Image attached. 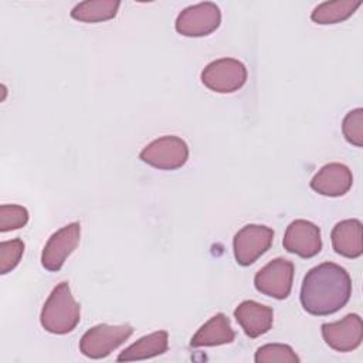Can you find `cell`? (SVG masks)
Listing matches in <instances>:
<instances>
[{
	"instance_id": "6da1fadb",
	"label": "cell",
	"mask_w": 363,
	"mask_h": 363,
	"mask_svg": "<svg viewBox=\"0 0 363 363\" xmlns=\"http://www.w3.org/2000/svg\"><path fill=\"white\" fill-rule=\"evenodd\" d=\"M350 295L352 279L347 271L335 262H323L306 272L299 299L308 313L326 316L342 309Z\"/></svg>"
},
{
	"instance_id": "7a4b0ae2",
	"label": "cell",
	"mask_w": 363,
	"mask_h": 363,
	"mask_svg": "<svg viewBox=\"0 0 363 363\" xmlns=\"http://www.w3.org/2000/svg\"><path fill=\"white\" fill-rule=\"evenodd\" d=\"M81 319L79 303L71 295L68 282L58 284L45 301L40 322L41 326L54 335H65L72 332Z\"/></svg>"
},
{
	"instance_id": "3957f363",
	"label": "cell",
	"mask_w": 363,
	"mask_h": 363,
	"mask_svg": "<svg viewBox=\"0 0 363 363\" xmlns=\"http://www.w3.org/2000/svg\"><path fill=\"white\" fill-rule=\"evenodd\" d=\"M132 333L133 329L130 325H96L82 335L79 352L89 359L106 357L129 339Z\"/></svg>"
},
{
	"instance_id": "277c9868",
	"label": "cell",
	"mask_w": 363,
	"mask_h": 363,
	"mask_svg": "<svg viewBox=\"0 0 363 363\" xmlns=\"http://www.w3.org/2000/svg\"><path fill=\"white\" fill-rule=\"evenodd\" d=\"M139 159L160 170H174L187 162L189 146L179 136H162L146 145L139 153Z\"/></svg>"
},
{
	"instance_id": "5b68a950",
	"label": "cell",
	"mask_w": 363,
	"mask_h": 363,
	"mask_svg": "<svg viewBox=\"0 0 363 363\" xmlns=\"http://www.w3.org/2000/svg\"><path fill=\"white\" fill-rule=\"evenodd\" d=\"M247 81L245 65L235 58H220L201 72V82L211 91L218 94H230L238 91Z\"/></svg>"
},
{
	"instance_id": "8992f818",
	"label": "cell",
	"mask_w": 363,
	"mask_h": 363,
	"mask_svg": "<svg viewBox=\"0 0 363 363\" xmlns=\"http://www.w3.org/2000/svg\"><path fill=\"white\" fill-rule=\"evenodd\" d=\"M221 13L211 1L186 7L176 18V31L184 37H204L218 28Z\"/></svg>"
},
{
	"instance_id": "52a82bcc",
	"label": "cell",
	"mask_w": 363,
	"mask_h": 363,
	"mask_svg": "<svg viewBox=\"0 0 363 363\" xmlns=\"http://www.w3.org/2000/svg\"><path fill=\"white\" fill-rule=\"evenodd\" d=\"M274 240V230L267 225L247 224L234 235V257L235 261L248 267L265 254Z\"/></svg>"
},
{
	"instance_id": "ba28073f",
	"label": "cell",
	"mask_w": 363,
	"mask_h": 363,
	"mask_svg": "<svg viewBox=\"0 0 363 363\" xmlns=\"http://www.w3.org/2000/svg\"><path fill=\"white\" fill-rule=\"evenodd\" d=\"M295 267L285 258H275L262 267L254 277V285L258 292L275 298L285 299L291 294Z\"/></svg>"
},
{
	"instance_id": "9c48e42d",
	"label": "cell",
	"mask_w": 363,
	"mask_h": 363,
	"mask_svg": "<svg viewBox=\"0 0 363 363\" xmlns=\"http://www.w3.org/2000/svg\"><path fill=\"white\" fill-rule=\"evenodd\" d=\"M81 237L79 223H69L65 227L55 231L44 245L41 254V265L47 271H60L65 259L77 248Z\"/></svg>"
},
{
	"instance_id": "30bf717a",
	"label": "cell",
	"mask_w": 363,
	"mask_h": 363,
	"mask_svg": "<svg viewBox=\"0 0 363 363\" xmlns=\"http://www.w3.org/2000/svg\"><path fill=\"white\" fill-rule=\"evenodd\" d=\"M320 329L326 345L336 352H352L363 340L362 318L357 313H349L337 322L323 323Z\"/></svg>"
},
{
	"instance_id": "8fae6325",
	"label": "cell",
	"mask_w": 363,
	"mask_h": 363,
	"mask_svg": "<svg viewBox=\"0 0 363 363\" xmlns=\"http://www.w3.org/2000/svg\"><path fill=\"white\" fill-rule=\"evenodd\" d=\"M282 245L291 254L312 258L322 250L320 230L308 220H295L286 227Z\"/></svg>"
},
{
	"instance_id": "7c38bea8",
	"label": "cell",
	"mask_w": 363,
	"mask_h": 363,
	"mask_svg": "<svg viewBox=\"0 0 363 363\" xmlns=\"http://www.w3.org/2000/svg\"><path fill=\"white\" fill-rule=\"evenodd\" d=\"M353 184L352 170L342 163H328L312 177L311 187L326 197L346 194Z\"/></svg>"
},
{
	"instance_id": "4fadbf2b",
	"label": "cell",
	"mask_w": 363,
	"mask_h": 363,
	"mask_svg": "<svg viewBox=\"0 0 363 363\" xmlns=\"http://www.w3.org/2000/svg\"><path fill=\"white\" fill-rule=\"evenodd\" d=\"M234 318L242 328L244 333L248 337L255 339L272 328L274 311L272 308L255 301H244L235 308Z\"/></svg>"
},
{
	"instance_id": "5bb4252c",
	"label": "cell",
	"mask_w": 363,
	"mask_h": 363,
	"mask_svg": "<svg viewBox=\"0 0 363 363\" xmlns=\"http://www.w3.org/2000/svg\"><path fill=\"white\" fill-rule=\"evenodd\" d=\"M335 252L346 258H359L363 254L362 223L349 218L337 223L330 234Z\"/></svg>"
},
{
	"instance_id": "9a60e30c",
	"label": "cell",
	"mask_w": 363,
	"mask_h": 363,
	"mask_svg": "<svg viewBox=\"0 0 363 363\" xmlns=\"http://www.w3.org/2000/svg\"><path fill=\"white\" fill-rule=\"evenodd\" d=\"M235 339V332L231 328L230 319L224 313H216L211 316L191 337V347L203 346H220L231 343Z\"/></svg>"
},
{
	"instance_id": "2e32d148",
	"label": "cell",
	"mask_w": 363,
	"mask_h": 363,
	"mask_svg": "<svg viewBox=\"0 0 363 363\" xmlns=\"http://www.w3.org/2000/svg\"><path fill=\"white\" fill-rule=\"evenodd\" d=\"M169 346V335L166 330H157L150 335H146L128 346L118 356V362H130V360H143L150 359L159 354H163Z\"/></svg>"
},
{
	"instance_id": "e0dca14e",
	"label": "cell",
	"mask_w": 363,
	"mask_h": 363,
	"mask_svg": "<svg viewBox=\"0 0 363 363\" xmlns=\"http://www.w3.org/2000/svg\"><path fill=\"white\" fill-rule=\"evenodd\" d=\"M119 6L118 0H88L78 3L71 10V17L82 23H101L113 18Z\"/></svg>"
},
{
	"instance_id": "ac0fdd59",
	"label": "cell",
	"mask_w": 363,
	"mask_h": 363,
	"mask_svg": "<svg viewBox=\"0 0 363 363\" xmlns=\"http://www.w3.org/2000/svg\"><path fill=\"white\" fill-rule=\"evenodd\" d=\"M360 6H362V0L325 1L313 9L311 18L316 24H336L347 20Z\"/></svg>"
},
{
	"instance_id": "d6986e66",
	"label": "cell",
	"mask_w": 363,
	"mask_h": 363,
	"mask_svg": "<svg viewBox=\"0 0 363 363\" xmlns=\"http://www.w3.org/2000/svg\"><path fill=\"white\" fill-rule=\"evenodd\" d=\"M255 362L257 363H298L299 357L292 350L291 346L282 343H268L255 352Z\"/></svg>"
},
{
	"instance_id": "ffe728a7",
	"label": "cell",
	"mask_w": 363,
	"mask_h": 363,
	"mask_svg": "<svg viewBox=\"0 0 363 363\" xmlns=\"http://www.w3.org/2000/svg\"><path fill=\"white\" fill-rule=\"evenodd\" d=\"M28 221V211L18 204H1L0 206V231L7 233L21 228Z\"/></svg>"
},
{
	"instance_id": "44dd1931",
	"label": "cell",
	"mask_w": 363,
	"mask_h": 363,
	"mask_svg": "<svg viewBox=\"0 0 363 363\" xmlns=\"http://www.w3.org/2000/svg\"><path fill=\"white\" fill-rule=\"evenodd\" d=\"M24 252V242L20 238L0 242V274L4 275L14 269Z\"/></svg>"
},
{
	"instance_id": "7402d4cb",
	"label": "cell",
	"mask_w": 363,
	"mask_h": 363,
	"mask_svg": "<svg viewBox=\"0 0 363 363\" xmlns=\"http://www.w3.org/2000/svg\"><path fill=\"white\" fill-rule=\"evenodd\" d=\"M342 132L345 139L357 146H363V109L356 108L346 113L343 122H342Z\"/></svg>"
}]
</instances>
